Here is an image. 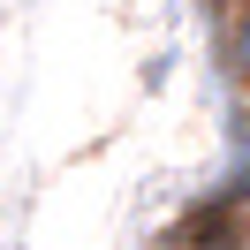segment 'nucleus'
<instances>
[{
    "label": "nucleus",
    "instance_id": "1",
    "mask_svg": "<svg viewBox=\"0 0 250 250\" xmlns=\"http://www.w3.org/2000/svg\"><path fill=\"white\" fill-rule=\"evenodd\" d=\"M220 68H228L235 91H250V0L228 8V23H220Z\"/></svg>",
    "mask_w": 250,
    "mask_h": 250
}]
</instances>
